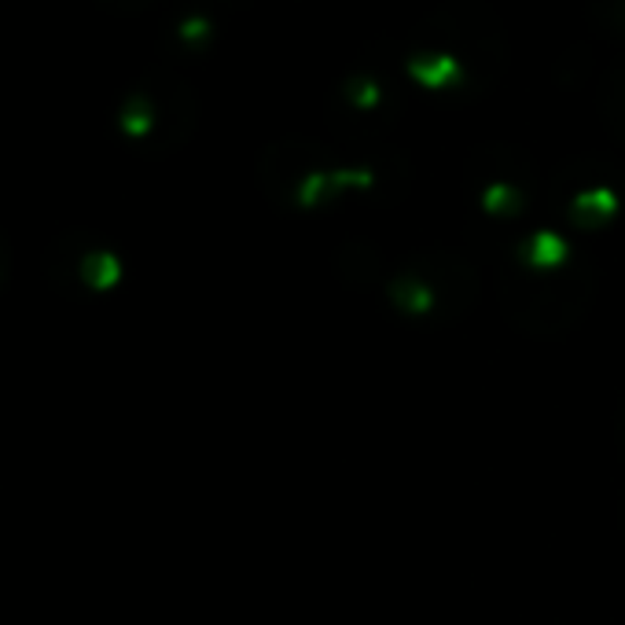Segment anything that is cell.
<instances>
[{"instance_id":"cell-1","label":"cell","mask_w":625,"mask_h":625,"mask_svg":"<svg viewBox=\"0 0 625 625\" xmlns=\"http://www.w3.org/2000/svg\"><path fill=\"white\" fill-rule=\"evenodd\" d=\"M405 74H409L412 85H420L423 92H445L463 81V60L445 49H423L405 63Z\"/></svg>"},{"instance_id":"cell-2","label":"cell","mask_w":625,"mask_h":625,"mask_svg":"<svg viewBox=\"0 0 625 625\" xmlns=\"http://www.w3.org/2000/svg\"><path fill=\"white\" fill-rule=\"evenodd\" d=\"M151 122H155V107H151L148 97H129L126 107H122V126H126L129 137H144V132L151 129Z\"/></svg>"}]
</instances>
